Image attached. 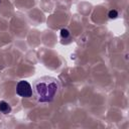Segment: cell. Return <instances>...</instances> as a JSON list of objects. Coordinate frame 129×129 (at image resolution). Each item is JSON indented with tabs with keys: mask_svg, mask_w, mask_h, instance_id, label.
Segmentation results:
<instances>
[{
	"mask_svg": "<svg viewBox=\"0 0 129 129\" xmlns=\"http://www.w3.org/2000/svg\"><path fill=\"white\" fill-rule=\"evenodd\" d=\"M16 94L22 98H30L33 94L31 85L27 81H19L16 85Z\"/></svg>",
	"mask_w": 129,
	"mask_h": 129,
	"instance_id": "cell-2",
	"label": "cell"
},
{
	"mask_svg": "<svg viewBox=\"0 0 129 129\" xmlns=\"http://www.w3.org/2000/svg\"><path fill=\"white\" fill-rule=\"evenodd\" d=\"M118 16V12L116 11V10H110V12H109V17L111 18V19H114V18H116Z\"/></svg>",
	"mask_w": 129,
	"mask_h": 129,
	"instance_id": "cell-5",
	"label": "cell"
},
{
	"mask_svg": "<svg viewBox=\"0 0 129 129\" xmlns=\"http://www.w3.org/2000/svg\"><path fill=\"white\" fill-rule=\"evenodd\" d=\"M60 36L62 38H68L70 36V31L67 29V28H62L60 29Z\"/></svg>",
	"mask_w": 129,
	"mask_h": 129,
	"instance_id": "cell-4",
	"label": "cell"
},
{
	"mask_svg": "<svg viewBox=\"0 0 129 129\" xmlns=\"http://www.w3.org/2000/svg\"><path fill=\"white\" fill-rule=\"evenodd\" d=\"M59 88L60 86L56 79L44 77L34 82L32 90L39 103H49L55 98Z\"/></svg>",
	"mask_w": 129,
	"mask_h": 129,
	"instance_id": "cell-1",
	"label": "cell"
},
{
	"mask_svg": "<svg viewBox=\"0 0 129 129\" xmlns=\"http://www.w3.org/2000/svg\"><path fill=\"white\" fill-rule=\"evenodd\" d=\"M0 112L5 115H7L11 112V107L6 101H0Z\"/></svg>",
	"mask_w": 129,
	"mask_h": 129,
	"instance_id": "cell-3",
	"label": "cell"
}]
</instances>
